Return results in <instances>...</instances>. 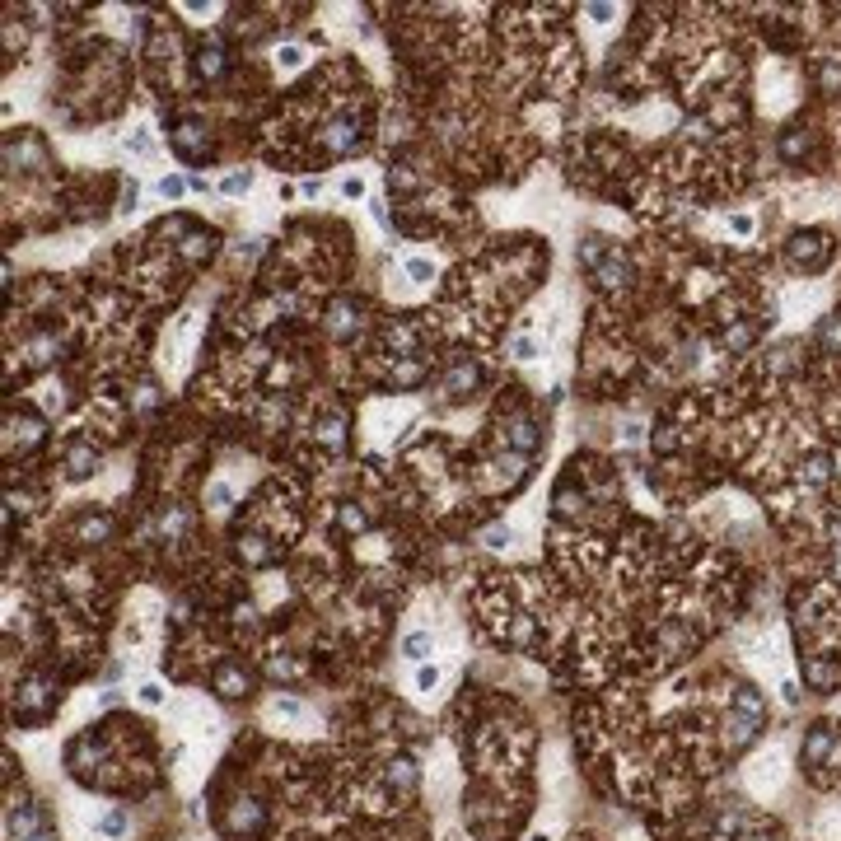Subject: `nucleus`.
Wrapping results in <instances>:
<instances>
[{
  "label": "nucleus",
  "mask_w": 841,
  "mask_h": 841,
  "mask_svg": "<svg viewBox=\"0 0 841 841\" xmlns=\"http://www.w3.org/2000/svg\"><path fill=\"white\" fill-rule=\"evenodd\" d=\"M201 122H192V117H187V122H178V131H173V145H178V155H187V159H197L201 155Z\"/></svg>",
  "instance_id": "nucleus-1"
},
{
  "label": "nucleus",
  "mask_w": 841,
  "mask_h": 841,
  "mask_svg": "<svg viewBox=\"0 0 841 841\" xmlns=\"http://www.w3.org/2000/svg\"><path fill=\"white\" fill-rule=\"evenodd\" d=\"M823 238L809 234V238H794V262H809V266H823V258H827V248H818Z\"/></svg>",
  "instance_id": "nucleus-2"
},
{
  "label": "nucleus",
  "mask_w": 841,
  "mask_h": 841,
  "mask_svg": "<svg viewBox=\"0 0 841 841\" xmlns=\"http://www.w3.org/2000/svg\"><path fill=\"white\" fill-rule=\"evenodd\" d=\"M197 71H201L206 79H215L220 71H225V52H220V47H206V52H201V61H197Z\"/></svg>",
  "instance_id": "nucleus-3"
},
{
  "label": "nucleus",
  "mask_w": 841,
  "mask_h": 841,
  "mask_svg": "<svg viewBox=\"0 0 841 841\" xmlns=\"http://www.w3.org/2000/svg\"><path fill=\"white\" fill-rule=\"evenodd\" d=\"M473 379H477V369H473V365H458L453 374H449V393H463V388H473Z\"/></svg>",
  "instance_id": "nucleus-4"
},
{
  "label": "nucleus",
  "mask_w": 841,
  "mask_h": 841,
  "mask_svg": "<svg viewBox=\"0 0 841 841\" xmlns=\"http://www.w3.org/2000/svg\"><path fill=\"white\" fill-rule=\"evenodd\" d=\"M425 650H430V636H407L402 640V655L407 659H425Z\"/></svg>",
  "instance_id": "nucleus-5"
},
{
  "label": "nucleus",
  "mask_w": 841,
  "mask_h": 841,
  "mask_svg": "<svg viewBox=\"0 0 841 841\" xmlns=\"http://www.w3.org/2000/svg\"><path fill=\"white\" fill-rule=\"evenodd\" d=\"M276 61H281L286 71H294V66H304V47H281V52H276Z\"/></svg>",
  "instance_id": "nucleus-6"
},
{
  "label": "nucleus",
  "mask_w": 841,
  "mask_h": 841,
  "mask_svg": "<svg viewBox=\"0 0 841 841\" xmlns=\"http://www.w3.org/2000/svg\"><path fill=\"white\" fill-rule=\"evenodd\" d=\"M248 183H253V173L243 168V173H229V178H225V183H220V187H225L229 197H238V192H243V187H248Z\"/></svg>",
  "instance_id": "nucleus-7"
},
{
  "label": "nucleus",
  "mask_w": 841,
  "mask_h": 841,
  "mask_svg": "<svg viewBox=\"0 0 841 841\" xmlns=\"http://www.w3.org/2000/svg\"><path fill=\"white\" fill-rule=\"evenodd\" d=\"M407 276H412V281H430V262H425V258H412V262H407Z\"/></svg>",
  "instance_id": "nucleus-8"
},
{
  "label": "nucleus",
  "mask_w": 841,
  "mask_h": 841,
  "mask_svg": "<svg viewBox=\"0 0 841 841\" xmlns=\"http://www.w3.org/2000/svg\"><path fill=\"white\" fill-rule=\"evenodd\" d=\"M416 683H420V692H430V687L440 683V668H435V664H430V668H420V673H416Z\"/></svg>",
  "instance_id": "nucleus-9"
},
{
  "label": "nucleus",
  "mask_w": 841,
  "mask_h": 841,
  "mask_svg": "<svg viewBox=\"0 0 841 841\" xmlns=\"http://www.w3.org/2000/svg\"><path fill=\"white\" fill-rule=\"evenodd\" d=\"M159 197H183V183H178V178H164V183H159Z\"/></svg>",
  "instance_id": "nucleus-10"
},
{
  "label": "nucleus",
  "mask_w": 841,
  "mask_h": 841,
  "mask_svg": "<svg viewBox=\"0 0 841 841\" xmlns=\"http://www.w3.org/2000/svg\"><path fill=\"white\" fill-rule=\"evenodd\" d=\"M210 500H215V510H225L229 505V486H210Z\"/></svg>",
  "instance_id": "nucleus-11"
},
{
  "label": "nucleus",
  "mask_w": 841,
  "mask_h": 841,
  "mask_svg": "<svg viewBox=\"0 0 841 841\" xmlns=\"http://www.w3.org/2000/svg\"><path fill=\"white\" fill-rule=\"evenodd\" d=\"M159 696H164V692H159L155 683H145V687H140V701H150V706H159Z\"/></svg>",
  "instance_id": "nucleus-12"
},
{
  "label": "nucleus",
  "mask_w": 841,
  "mask_h": 841,
  "mask_svg": "<svg viewBox=\"0 0 841 841\" xmlns=\"http://www.w3.org/2000/svg\"><path fill=\"white\" fill-rule=\"evenodd\" d=\"M514 355H519V360H528V355H533V342H528V337H519V342H514Z\"/></svg>",
  "instance_id": "nucleus-13"
}]
</instances>
